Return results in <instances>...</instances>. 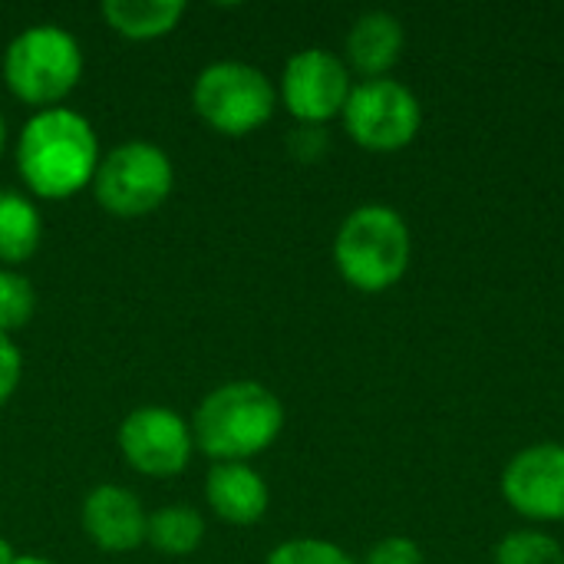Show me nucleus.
I'll use <instances>...</instances> for the list:
<instances>
[{"label":"nucleus","instance_id":"obj_1","mask_svg":"<svg viewBox=\"0 0 564 564\" xmlns=\"http://www.w3.org/2000/svg\"><path fill=\"white\" fill-rule=\"evenodd\" d=\"M99 159L102 152L93 122L69 106L33 112L13 149L20 182L30 195L46 202H66L89 188Z\"/></svg>","mask_w":564,"mask_h":564},{"label":"nucleus","instance_id":"obj_2","mask_svg":"<svg viewBox=\"0 0 564 564\" xmlns=\"http://www.w3.org/2000/svg\"><path fill=\"white\" fill-rule=\"evenodd\" d=\"M284 430V403L258 380L215 387L192 416L195 449L215 463H248L271 449Z\"/></svg>","mask_w":564,"mask_h":564},{"label":"nucleus","instance_id":"obj_3","mask_svg":"<svg viewBox=\"0 0 564 564\" xmlns=\"http://www.w3.org/2000/svg\"><path fill=\"white\" fill-rule=\"evenodd\" d=\"M413 261V235L406 218L380 202L354 208L334 238V264L340 278L360 294H383L397 288Z\"/></svg>","mask_w":564,"mask_h":564},{"label":"nucleus","instance_id":"obj_4","mask_svg":"<svg viewBox=\"0 0 564 564\" xmlns=\"http://www.w3.org/2000/svg\"><path fill=\"white\" fill-rule=\"evenodd\" d=\"M83 79V46L56 23H36L17 33L3 53V83L13 99L40 109L59 106Z\"/></svg>","mask_w":564,"mask_h":564},{"label":"nucleus","instance_id":"obj_5","mask_svg":"<svg viewBox=\"0 0 564 564\" xmlns=\"http://www.w3.org/2000/svg\"><path fill=\"white\" fill-rule=\"evenodd\" d=\"M192 106L208 129L238 139L258 132L274 116L278 86L251 63L218 59L195 76Z\"/></svg>","mask_w":564,"mask_h":564},{"label":"nucleus","instance_id":"obj_6","mask_svg":"<svg viewBox=\"0 0 564 564\" xmlns=\"http://www.w3.org/2000/svg\"><path fill=\"white\" fill-rule=\"evenodd\" d=\"M93 198L112 218H145L165 205L175 188V165L155 142H122L99 159Z\"/></svg>","mask_w":564,"mask_h":564},{"label":"nucleus","instance_id":"obj_7","mask_svg":"<svg viewBox=\"0 0 564 564\" xmlns=\"http://www.w3.org/2000/svg\"><path fill=\"white\" fill-rule=\"evenodd\" d=\"M340 119H344V132L360 149L400 152L420 135L423 106H420L416 93L393 76L360 79V83H354Z\"/></svg>","mask_w":564,"mask_h":564},{"label":"nucleus","instance_id":"obj_8","mask_svg":"<svg viewBox=\"0 0 564 564\" xmlns=\"http://www.w3.org/2000/svg\"><path fill=\"white\" fill-rule=\"evenodd\" d=\"M354 89V73L347 69L344 56L307 46L284 63L278 99L301 126H327L340 119Z\"/></svg>","mask_w":564,"mask_h":564},{"label":"nucleus","instance_id":"obj_9","mask_svg":"<svg viewBox=\"0 0 564 564\" xmlns=\"http://www.w3.org/2000/svg\"><path fill=\"white\" fill-rule=\"evenodd\" d=\"M119 453L126 466L149 479H172L185 473L195 453L192 423L169 406H139L119 423Z\"/></svg>","mask_w":564,"mask_h":564},{"label":"nucleus","instance_id":"obj_10","mask_svg":"<svg viewBox=\"0 0 564 564\" xmlns=\"http://www.w3.org/2000/svg\"><path fill=\"white\" fill-rule=\"evenodd\" d=\"M506 506L529 522H564V446L532 443L502 469Z\"/></svg>","mask_w":564,"mask_h":564},{"label":"nucleus","instance_id":"obj_11","mask_svg":"<svg viewBox=\"0 0 564 564\" xmlns=\"http://www.w3.org/2000/svg\"><path fill=\"white\" fill-rule=\"evenodd\" d=\"M83 532L99 552H132L145 542V522L149 512L142 509L139 496L126 486H96L79 509Z\"/></svg>","mask_w":564,"mask_h":564},{"label":"nucleus","instance_id":"obj_12","mask_svg":"<svg viewBox=\"0 0 564 564\" xmlns=\"http://www.w3.org/2000/svg\"><path fill=\"white\" fill-rule=\"evenodd\" d=\"M406 46V30L400 17L390 10H367L360 13L344 40V63L350 73L364 79H383L400 63Z\"/></svg>","mask_w":564,"mask_h":564},{"label":"nucleus","instance_id":"obj_13","mask_svg":"<svg viewBox=\"0 0 564 564\" xmlns=\"http://www.w3.org/2000/svg\"><path fill=\"white\" fill-rule=\"evenodd\" d=\"M205 502L221 522L235 529H248L264 519L271 492L254 466L215 463L212 473L205 476Z\"/></svg>","mask_w":564,"mask_h":564},{"label":"nucleus","instance_id":"obj_14","mask_svg":"<svg viewBox=\"0 0 564 564\" xmlns=\"http://www.w3.org/2000/svg\"><path fill=\"white\" fill-rule=\"evenodd\" d=\"M99 13L106 26L119 33L122 40L145 43V40L169 36L185 17V3L182 0H106Z\"/></svg>","mask_w":564,"mask_h":564},{"label":"nucleus","instance_id":"obj_15","mask_svg":"<svg viewBox=\"0 0 564 564\" xmlns=\"http://www.w3.org/2000/svg\"><path fill=\"white\" fill-rule=\"evenodd\" d=\"M43 241L40 208L10 188H0V264H23Z\"/></svg>","mask_w":564,"mask_h":564},{"label":"nucleus","instance_id":"obj_16","mask_svg":"<svg viewBox=\"0 0 564 564\" xmlns=\"http://www.w3.org/2000/svg\"><path fill=\"white\" fill-rule=\"evenodd\" d=\"M145 542L169 558H185L205 542V519L192 506H165L149 512Z\"/></svg>","mask_w":564,"mask_h":564},{"label":"nucleus","instance_id":"obj_17","mask_svg":"<svg viewBox=\"0 0 564 564\" xmlns=\"http://www.w3.org/2000/svg\"><path fill=\"white\" fill-rule=\"evenodd\" d=\"M496 564H564V542L549 532L519 529L496 545Z\"/></svg>","mask_w":564,"mask_h":564},{"label":"nucleus","instance_id":"obj_18","mask_svg":"<svg viewBox=\"0 0 564 564\" xmlns=\"http://www.w3.org/2000/svg\"><path fill=\"white\" fill-rule=\"evenodd\" d=\"M36 307V294L26 274L13 268H0V334H13L30 324Z\"/></svg>","mask_w":564,"mask_h":564},{"label":"nucleus","instance_id":"obj_19","mask_svg":"<svg viewBox=\"0 0 564 564\" xmlns=\"http://www.w3.org/2000/svg\"><path fill=\"white\" fill-rule=\"evenodd\" d=\"M264 564H354V558L327 539H291L271 549Z\"/></svg>","mask_w":564,"mask_h":564},{"label":"nucleus","instance_id":"obj_20","mask_svg":"<svg viewBox=\"0 0 564 564\" xmlns=\"http://www.w3.org/2000/svg\"><path fill=\"white\" fill-rule=\"evenodd\" d=\"M364 564H423V549L406 535H390L367 552Z\"/></svg>","mask_w":564,"mask_h":564},{"label":"nucleus","instance_id":"obj_21","mask_svg":"<svg viewBox=\"0 0 564 564\" xmlns=\"http://www.w3.org/2000/svg\"><path fill=\"white\" fill-rule=\"evenodd\" d=\"M23 377V354L13 344V337L0 334V410L10 403V397L17 393Z\"/></svg>","mask_w":564,"mask_h":564},{"label":"nucleus","instance_id":"obj_22","mask_svg":"<svg viewBox=\"0 0 564 564\" xmlns=\"http://www.w3.org/2000/svg\"><path fill=\"white\" fill-rule=\"evenodd\" d=\"M291 152L301 162H317L327 152V132H324V126H301L291 135Z\"/></svg>","mask_w":564,"mask_h":564},{"label":"nucleus","instance_id":"obj_23","mask_svg":"<svg viewBox=\"0 0 564 564\" xmlns=\"http://www.w3.org/2000/svg\"><path fill=\"white\" fill-rule=\"evenodd\" d=\"M17 562V552H13V545L0 535V564H13Z\"/></svg>","mask_w":564,"mask_h":564},{"label":"nucleus","instance_id":"obj_24","mask_svg":"<svg viewBox=\"0 0 564 564\" xmlns=\"http://www.w3.org/2000/svg\"><path fill=\"white\" fill-rule=\"evenodd\" d=\"M13 564H53L50 558H43V555H17V562Z\"/></svg>","mask_w":564,"mask_h":564},{"label":"nucleus","instance_id":"obj_25","mask_svg":"<svg viewBox=\"0 0 564 564\" xmlns=\"http://www.w3.org/2000/svg\"><path fill=\"white\" fill-rule=\"evenodd\" d=\"M3 145H7V119L0 112V152H3Z\"/></svg>","mask_w":564,"mask_h":564},{"label":"nucleus","instance_id":"obj_26","mask_svg":"<svg viewBox=\"0 0 564 564\" xmlns=\"http://www.w3.org/2000/svg\"><path fill=\"white\" fill-rule=\"evenodd\" d=\"M562 525H564V522H562Z\"/></svg>","mask_w":564,"mask_h":564}]
</instances>
